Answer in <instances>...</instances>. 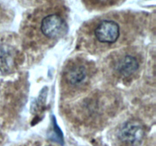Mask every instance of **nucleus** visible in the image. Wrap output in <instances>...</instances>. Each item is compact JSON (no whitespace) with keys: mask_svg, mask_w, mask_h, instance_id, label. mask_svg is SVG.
<instances>
[{"mask_svg":"<svg viewBox=\"0 0 156 146\" xmlns=\"http://www.w3.org/2000/svg\"><path fill=\"white\" fill-rule=\"evenodd\" d=\"M94 35L99 42L114 43L120 36V27L115 21L105 20L96 27Z\"/></svg>","mask_w":156,"mask_h":146,"instance_id":"obj_3","label":"nucleus"},{"mask_svg":"<svg viewBox=\"0 0 156 146\" xmlns=\"http://www.w3.org/2000/svg\"><path fill=\"white\" fill-rule=\"evenodd\" d=\"M97 1H98V2H107V1H108V0H97Z\"/></svg>","mask_w":156,"mask_h":146,"instance_id":"obj_7","label":"nucleus"},{"mask_svg":"<svg viewBox=\"0 0 156 146\" xmlns=\"http://www.w3.org/2000/svg\"><path fill=\"white\" fill-rule=\"evenodd\" d=\"M41 30L44 36L54 39L65 34L67 30V25L62 17L56 14H52L43 18Z\"/></svg>","mask_w":156,"mask_h":146,"instance_id":"obj_2","label":"nucleus"},{"mask_svg":"<svg viewBox=\"0 0 156 146\" xmlns=\"http://www.w3.org/2000/svg\"><path fill=\"white\" fill-rule=\"evenodd\" d=\"M15 65V52L8 45L0 46V71L9 73Z\"/></svg>","mask_w":156,"mask_h":146,"instance_id":"obj_4","label":"nucleus"},{"mask_svg":"<svg viewBox=\"0 0 156 146\" xmlns=\"http://www.w3.org/2000/svg\"><path fill=\"white\" fill-rule=\"evenodd\" d=\"M117 135L119 139L124 144L137 145L142 142L144 138V128L140 122L131 120L122 125Z\"/></svg>","mask_w":156,"mask_h":146,"instance_id":"obj_1","label":"nucleus"},{"mask_svg":"<svg viewBox=\"0 0 156 146\" xmlns=\"http://www.w3.org/2000/svg\"><path fill=\"white\" fill-rule=\"evenodd\" d=\"M139 68V62L134 56L127 55L120 59L116 65L117 72L124 77L133 74Z\"/></svg>","mask_w":156,"mask_h":146,"instance_id":"obj_5","label":"nucleus"},{"mask_svg":"<svg viewBox=\"0 0 156 146\" xmlns=\"http://www.w3.org/2000/svg\"><path fill=\"white\" fill-rule=\"evenodd\" d=\"M87 71L85 67L82 65H76L68 70L66 74V81L73 85H79L85 79Z\"/></svg>","mask_w":156,"mask_h":146,"instance_id":"obj_6","label":"nucleus"}]
</instances>
